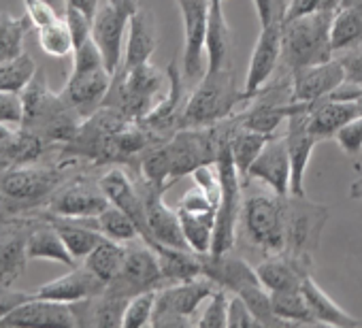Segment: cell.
<instances>
[{
  "label": "cell",
  "mask_w": 362,
  "mask_h": 328,
  "mask_svg": "<svg viewBox=\"0 0 362 328\" xmlns=\"http://www.w3.org/2000/svg\"><path fill=\"white\" fill-rule=\"evenodd\" d=\"M109 199L103 192L98 180L88 175L69 177L49 199L47 213L66 216V218H96L109 207Z\"/></svg>",
  "instance_id": "8fae6325"
},
{
  "label": "cell",
  "mask_w": 362,
  "mask_h": 328,
  "mask_svg": "<svg viewBox=\"0 0 362 328\" xmlns=\"http://www.w3.org/2000/svg\"><path fill=\"white\" fill-rule=\"evenodd\" d=\"M26 252H28V260L43 258V260L66 264V266H75L77 264V260L66 250L60 233L45 218H41V222H37L33 226V230L28 235V241H26Z\"/></svg>",
  "instance_id": "4dcf8cb0"
},
{
  "label": "cell",
  "mask_w": 362,
  "mask_h": 328,
  "mask_svg": "<svg viewBox=\"0 0 362 328\" xmlns=\"http://www.w3.org/2000/svg\"><path fill=\"white\" fill-rule=\"evenodd\" d=\"M39 45L52 58H66L75 52V41L66 26L64 16L60 20L39 28Z\"/></svg>",
  "instance_id": "ab89813d"
},
{
  "label": "cell",
  "mask_w": 362,
  "mask_h": 328,
  "mask_svg": "<svg viewBox=\"0 0 362 328\" xmlns=\"http://www.w3.org/2000/svg\"><path fill=\"white\" fill-rule=\"evenodd\" d=\"M362 43V7L341 5L330 24V45L332 52H347Z\"/></svg>",
  "instance_id": "d6a6232c"
},
{
  "label": "cell",
  "mask_w": 362,
  "mask_h": 328,
  "mask_svg": "<svg viewBox=\"0 0 362 328\" xmlns=\"http://www.w3.org/2000/svg\"><path fill=\"white\" fill-rule=\"evenodd\" d=\"M228 300L230 292L226 288H218L203 305L199 320H194L201 328H226L228 322Z\"/></svg>",
  "instance_id": "b9f144b4"
},
{
  "label": "cell",
  "mask_w": 362,
  "mask_h": 328,
  "mask_svg": "<svg viewBox=\"0 0 362 328\" xmlns=\"http://www.w3.org/2000/svg\"><path fill=\"white\" fill-rule=\"evenodd\" d=\"M356 105H358V111H360V115H362V96H360V98L356 100Z\"/></svg>",
  "instance_id": "680465c9"
},
{
  "label": "cell",
  "mask_w": 362,
  "mask_h": 328,
  "mask_svg": "<svg viewBox=\"0 0 362 328\" xmlns=\"http://www.w3.org/2000/svg\"><path fill=\"white\" fill-rule=\"evenodd\" d=\"M126 250H128V243H119V241H113V239H107L100 241L86 258H83V264L100 279L105 281L107 286L117 277V273L122 271L124 266V260H126Z\"/></svg>",
  "instance_id": "836d02e7"
},
{
  "label": "cell",
  "mask_w": 362,
  "mask_h": 328,
  "mask_svg": "<svg viewBox=\"0 0 362 328\" xmlns=\"http://www.w3.org/2000/svg\"><path fill=\"white\" fill-rule=\"evenodd\" d=\"M45 3H49L60 16H64V9H66V0H45Z\"/></svg>",
  "instance_id": "9f6ffc18"
},
{
  "label": "cell",
  "mask_w": 362,
  "mask_h": 328,
  "mask_svg": "<svg viewBox=\"0 0 362 328\" xmlns=\"http://www.w3.org/2000/svg\"><path fill=\"white\" fill-rule=\"evenodd\" d=\"M143 201H145V211H147V226L151 235V247L156 243L160 245H170V247H184L190 250L184 228H181L179 211L170 209L164 203V188H158L149 182L143 180L139 186Z\"/></svg>",
  "instance_id": "e0dca14e"
},
{
  "label": "cell",
  "mask_w": 362,
  "mask_h": 328,
  "mask_svg": "<svg viewBox=\"0 0 362 328\" xmlns=\"http://www.w3.org/2000/svg\"><path fill=\"white\" fill-rule=\"evenodd\" d=\"M230 28L222 9V0H211L207 24V71H220L230 66Z\"/></svg>",
  "instance_id": "f546056e"
},
{
  "label": "cell",
  "mask_w": 362,
  "mask_h": 328,
  "mask_svg": "<svg viewBox=\"0 0 362 328\" xmlns=\"http://www.w3.org/2000/svg\"><path fill=\"white\" fill-rule=\"evenodd\" d=\"M96 220H98V230L107 239H113L119 243H130V241L141 239V233L136 224L132 222V218L115 205H109L105 211H100Z\"/></svg>",
  "instance_id": "f35d334b"
},
{
  "label": "cell",
  "mask_w": 362,
  "mask_h": 328,
  "mask_svg": "<svg viewBox=\"0 0 362 328\" xmlns=\"http://www.w3.org/2000/svg\"><path fill=\"white\" fill-rule=\"evenodd\" d=\"M162 277L168 283H181V281H192L197 277L205 275V254H197L194 250L184 247H170V245H153Z\"/></svg>",
  "instance_id": "83f0119b"
},
{
  "label": "cell",
  "mask_w": 362,
  "mask_h": 328,
  "mask_svg": "<svg viewBox=\"0 0 362 328\" xmlns=\"http://www.w3.org/2000/svg\"><path fill=\"white\" fill-rule=\"evenodd\" d=\"M181 90H184V81H181L177 64H170L168 66V88H166V92L149 109V113L139 122L158 136L164 130H168L173 124H177V122L181 124V113H184V107H181Z\"/></svg>",
  "instance_id": "4316f807"
},
{
  "label": "cell",
  "mask_w": 362,
  "mask_h": 328,
  "mask_svg": "<svg viewBox=\"0 0 362 328\" xmlns=\"http://www.w3.org/2000/svg\"><path fill=\"white\" fill-rule=\"evenodd\" d=\"M111 83H113V75L105 66L88 69V71L73 69L60 94L86 119L103 107L111 90Z\"/></svg>",
  "instance_id": "ac0fdd59"
},
{
  "label": "cell",
  "mask_w": 362,
  "mask_h": 328,
  "mask_svg": "<svg viewBox=\"0 0 362 328\" xmlns=\"http://www.w3.org/2000/svg\"><path fill=\"white\" fill-rule=\"evenodd\" d=\"M339 62H341V66L345 71L347 81L362 83V49H347L339 58Z\"/></svg>",
  "instance_id": "f907efd6"
},
{
  "label": "cell",
  "mask_w": 362,
  "mask_h": 328,
  "mask_svg": "<svg viewBox=\"0 0 362 328\" xmlns=\"http://www.w3.org/2000/svg\"><path fill=\"white\" fill-rule=\"evenodd\" d=\"M334 141L349 158L360 156L362 153V115L349 119L343 128H339V132L334 134Z\"/></svg>",
  "instance_id": "7bdbcfd3"
},
{
  "label": "cell",
  "mask_w": 362,
  "mask_h": 328,
  "mask_svg": "<svg viewBox=\"0 0 362 328\" xmlns=\"http://www.w3.org/2000/svg\"><path fill=\"white\" fill-rule=\"evenodd\" d=\"M245 182H260L279 197H290L292 164L284 136H269L262 151L247 169Z\"/></svg>",
  "instance_id": "9a60e30c"
},
{
  "label": "cell",
  "mask_w": 362,
  "mask_h": 328,
  "mask_svg": "<svg viewBox=\"0 0 362 328\" xmlns=\"http://www.w3.org/2000/svg\"><path fill=\"white\" fill-rule=\"evenodd\" d=\"M22 117H24L22 94L0 92V122H3V124H18V126H22Z\"/></svg>",
  "instance_id": "7dc6e473"
},
{
  "label": "cell",
  "mask_w": 362,
  "mask_h": 328,
  "mask_svg": "<svg viewBox=\"0 0 362 328\" xmlns=\"http://www.w3.org/2000/svg\"><path fill=\"white\" fill-rule=\"evenodd\" d=\"M218 288L220 286L214 279L203 275L192 281L170 283L168 288L158 290L151 326L168 328V326L194 324L192 315L201 313V307Z\"/></svg>",
  "instance_id": "52a82bcc"
},
{
  "label": "cell",
  "mask_w": 362,
  "mask_h": 328,
  "mask_svg": "<svg viewBox=\"0 0 362 328\" xmlns=\"http://www.w3.org/2000/svg\"><path fill=\"white\" fill-rule=\"evenodd\" d=\"M64 20H66V26H69V30L73 35L75 49L92 37V18L88 13H83L81 9L66 7L64 9Z\"/></svg>",
  "instance_id": "bcb514c9"
},
{
  "label": "cell",
  "mask_w": 362,
  "mask_h": 328,
  "mask_svg": "<svg viewBox=\"0 0 362 328\" xmlns=\"http://www.w3.org/2000/svg\"><path fill=\"white\" fill-rule=\"evenodd\" d=\"M311 311H313V317L317 320V324H328V326H339V328H354V326H360L362 322L354 315H349L347 311H343L313 279L311 275L305 277L303 286H300Z\"/></svg>",
  "instance_id": "1f68e13d"
},
{
  "label": "cell",
  "mask_w": 362,
  "mask_h": 328,
  "mask_svg": "<svg viewBox=\"0 0 362 328\" xmlns=\"http://www.w3.org/2000/svg\"><path fill=\"white\" fill-rule=\"evenodd\" d=\"M269 136L271 134L245 128L241 124H239L237 130L230 128V151H233L235 164H237V169H239L243 182H245V175H247V169L252 167V162L256 160V156L262 151V147L269 141Z\"/></svg>",
  "instance_id": "d590c367"
},
{
  "label": "cell",
  "mask_w": 362,
  "mask_h": 328,
  "mask_svg": "<svg viewBox=\"0 0 362 328\" xmlns=\"http://www.w3.org/2000/svg\"><path fill=\"white\" fill-rule=\"evenodd\" d=\"M241 226L247 239L267 256L281 254L286 250V226H288V207L286 197L275 192L250 190L243 197L241 207Z\"/></svg>",
  "instance_id": "5b68a950"
},
{
  "label": "cell",
  "mask_w": 362,
  "mask_h": 328,
  "mask_svg": "<svg viewBox=\"0 0 362 328\" xmlns=\"http://www.w3.org/2000/svg\"><path fill=\"white\" fill-rule=\"evenodd\" d=\"M349 197H351L354 201H362V173H360V177L351 184V188H349Z\"/></svg>",
  "instance_id": "db71d44e"
},
{
  "label": "cell",
  "mask_w": 362,
  "mask_h": 328,
  "mask_svg": "<svg viewBox=\"0 0 362 328\" xmlns=\"http://www.w3.org/2000/svg\"><path fill=\"white\" fill-rule=\"evenodd\" d=\"M358 105L356 102H341L322 98L309 107V128L317 136V141L334 139L339 128H343L349 119L358 117Z\"/></svg>",
  "instance_id": "f1b7e54d"
},
{
  "label": "cell",
  "mask_w": 362,
  "mask_h": 328,
  "mask_svg": "<svg viewBox=\"0 0 362 328\" xmlns=\"http://www.w3.org/2000/svg\"><path fill=\"white\" fill-rule=\"evenodd\" d=\"M109 3H113L115 7H119V9L128 11V13H132V11H136L141 7V0H109Z\"/></svg>",
  "instance_id": "f5cc1de1"
},
{
  "label": "cell",
  "mask_w": 362,
  "mask_h": 328,
  "mask_svg": "<svg viewBox=\"0 0 362 328\" xmlns=\"http://www.w3.org/2000/svg\"><path fill=\"white\" fill-rule=\"evenodd\" d=\"M218 201H220V194H211V192H205L203 188L194 186L181 197V201L177 205L186 241L199 254H207L211 250L216 216H218Z\"/></svg>",
  "instance_id": "30bf717a"
},
{
  "label": "cell",
  "mask_w": 362,
  "mask_h": 328,
  "mask_svg": "<svg viewBox=\"0 0 362 328\" xmlns=\"http://www.w3.org/2000/svg\"><path fill=\"white\" fill-rule=\"evenodd\" d=\"M184 20V77L194 81L205 75V41L211 0H177Z\"/></svg>",
  "instance_id": "7c38bea8"
},
{
  "label": "cell",
  "mask_w": 362,
  "mask_h": 328,
  "mask_svg": "<svg viewBox=\"0 0 362 328\" xmlns=\"http://www.w3.org/2000/svg\"><path fill=\"white\" fill-rule=\"evenodd\" d=\"M24 5H26V13L37 30L62 18L49 3H45V0H24Z\"/></svg>",
  "instance_id": "c3c4849f"
},
{
  "label": "cell",
  "mask_w": 362,
  "mask_h": 328,
  "mask_svg": "<svg viewBox=\"0 0 362 328\" xmlns=\"http://www.w3.org/2000/svg\"><path fill=\"white\" fill-rule=\"evenodd\" d=\"M77 160L62 158L60 164H22L0 175V192L5 194L11 211L18 216L26 209L47 205L54 192L69 180V169Z\"/></svg>",
  "instance_id": "3957f363"
},
{
  "label": "cell",
  "mask_w": 362,
  "mask_h": 328,
  "mask_svg": "<svg viewBox=\"0 0 362 328\" xmlns=\"http://www.w3.org/2000/svg\"><path fill=\"white\" fill-rule=\"evenodd\" d=\"M250 326H262V324H260L258 317L252 313V309L247 307V303H245L239 294H233V292H230L226 328H250Z\"/></svg>",
  "instance_id": "f6af8a7d"
},
{
  "label": "cell",
  "mask_w": 362,
  "mask_h": 328,
  "mask_svg": "<svg viewBox=\"0 0 362 328\" xmlns=\"http://www.w3.org/2000/svg\"><path fill=\"white\" fill-rule=\"evenodd\" d=\"M341 5H360L362 7V0H343Z\"/></svg>",
  "instance_id": "6f0895ef"
},
{
  "label": "cell",
  "mask_w": 362,
  "mask_h": 328,
  "mask_svg": "<svg viewBox=\"0 0 362 328\" xmlns=\"http://www.w3.org/2000/svg\"><path fill=\"white\" fill-rule=\"evenodd\" d=\"M322 9L334 11L328 0H286L284 11H281V22L284 24L294 22V20L307 18V16H311L315 11H322Z\"/></svg>",
  "instance_id": "ee69618b"
},
{
  "label": "cell",
  "mask_w": 362,
  "mask_h": 328,
  "mask_svg": "<svg viewBox=\"0 0 362 328\" xmlns=\"http://www.w3.org/2000/svg\"><path fill=\"white\" fill-rule=\"evenodd\" d=\"M158 47V35H156V22L149 9L143 5L130 13L128 20V33H126V49L122 60V71L134 69L143 62H149L153 52Z\"/></svg>",
  "instance_id": "cb8c5ba5"
},
{
  "label": "cell",
  "mask_w": 362,
  "mask_h": 328,
  "mask_svg": "<svg viewBox=\"0 0 362 328\" xmlns=\"http://www.w3.org/2000/svg\"><path fill=\"white\" fill-rule=\"evenodd\" d=\"M271 303H273L275 315L284 324H313V326H317V320L313 317V311H311L303 290L271 292Z\"/></svg>",
  "instance_id": "8d00e7d4"
},
{
  "label": "cell",
  "mask_w": 362,
  "mask_h": 328,
  "mask_svg": "<svg viewBox=\"0 0 362 328\" xmlns=\"http://www.w3.org/2000/svg\"><path fill=\"white\" fill-rule=\"evenodd\" d=\"M35 292H24V290H13L9 283H0V320L5 315H9L13 309H18L20 305L28 303L30 298H35Z\"/></svg>",
  "instance_id": "681fc988"
},
{
  "label": "cell",
  "mask_w": 362,
  "mask_h": 328,
  "mask_svg": "<svg viewBox=\"0 0 362 328\" xmlns=\"http://www.w3.org/2000/svg\"><path fill=\"white\" fill-rule=\"evenodd\" d=\"M107 288L105 281H100L86 264L81 266H71V271L49 283H43L35 290L39 298H49V300H60V303H77L86 300L92 296L103 294Z\"/></svg>",
  "instance_id": "603a6c76"
},
{
  "label": "cell",
  "mask_w": 362,
  "mask_h": 328,
  "mask_svg": "<svg viewBox=\"0 0 362 328\" xmlns=\"http://www.w3.org/2000/svg\"><path fill=\"white\" fill-rule=\"evenodd\" d=\"M3 216H16V213L11 211V207H9V203H7L5 194L0 192V218H3Z\"/></svg>",
  "instance_id": "11a10c76"
},
{
  "label": "cell",
  "mask_w": 362,
  "mask_h": 328,
  "mask_svg": "<svg viewBox=\"0 0 362 328\" xmlns=\"http://www.w3.org/2000/svg\"><path fill=\"white\" fill-rule=\"evenodd\" d=\"M98 184L103 188V192L107 194L109 203L119 207L122 211H126L132 222L136 224L139 233H141V239L145 243L151 245V235H149V226H147V211H145V201H143V194L141 190L134 186V182L130 180V175L119 169V167H113L109 169L105 175L98 177Z\"/></svg>",
  "instance_id": "44dd1931"
},
{
  "label": "cell",
  "mask_w": 362,
  "mask_h": 328,
  "mask_svg": "<svg viewBox=\"0 0 362 328\" xmlns=\"http://www.w3.org/2000/svg\"><path fill=\"white\" fill-rule=\"evenodd\" d=\"M220 151V124L205 128H181L173 139L151 143L139 160L145 182L170 188L184 175H192L203 164L216 162Z\"/></svg>",
  "instance_id": "6da1fadb"
},
{
  "label": "cell",
  "mask_w": 362,
  "mask_h": 328,
  "mask_svg": "<svg viewBox=\"0 0 362 328\" xmlns=\"http://www.w3.org/2000/svg\"><path fill=\"white\" fill-rule=\"evenodd\" d=\"M222 3H224V0H222Z\"/></svg>",
  "instance_id": "91938a15"
},
{
  "label": "cell",
  "mask_w": 362,
  "mask_h": 328,
  "mask_svg": "<svg viewBox=\"0 0 362 328\" xmlns=\"http://www.w3.org/2000/svg\"><path fill=\"white\" fill-rule=\"evenodd\" d=\"M37 222L18 220L16 216L0 218V283H13L26 269V241Z\"/></svg>",
  "instance_id": "d6986e66"
},
{
  "label": "cell",
  "mask_w": 362,
  "mask_h": 328,
  "mask_svg": "<svg viewBox=\"0 0 362 328\" xmlns=\"http://www.w3.org/2000/svg\"><path fill=\"white\" fill-rule=\"evenodd\" d=\"M309 107L311 105L294 102V109H292L290 117L286 119L288 132L284 134V139H286L290 164H292L290 194H294V197H305V171H307L309 158L313 153V147L320 143L317 136L309 128Z\"/></svg>",
  "instance_id": "5bb4252c"
},
{
  "label": "cell",
  "mask_w": 362,
  "mask_h": 328,
  "mask_svg": "<svg viewBox=\"0 0 362 328\" xmlns=\"http://www.w3.org/2000/svg\"><path fill=\"white\" fill-rule=\"evenodd\" d=\"M103 3L100 0H66V7H75V9H81L83 13H88L92 20H94V16H96V11H98V7H100Z\"/></svg>",
  "instance_id": "816d5d0a"
},
{
  "label": "cell",
  "mask_w": 362,
  "mask_h": 328,
  "mask_svg": "<svg viewBox=\"0 0 362 328\" xmlns=\"http://www.w3.org/2000/svg\"><path fill=\"white\" fill-rule=\"evenodd\" d=\"M334 11L322 9L294 22H281V58L294 69L320 64L332 58L330 24Z\"/></svg>",
  "instance_id": "8992f818"
},
{
  "label": "cell",
  "mask_w": 362,
  "mask_h": 328,
  "mask_svg": "<svg viewBox=\"0 0 362 328\" xmlns=\"http://www.w3.org/2000/svg\"><path fill=\"white\" fill-rule=\"evenodd\" d=\"M130 13L115 7L113 3H103L92 20V39L98 45L105 66L111 75H115L124 60V39L128 33Z\"/></svg>",
  "instance_id": "2e32d148"
},
{
  "label": "cell",
  "mask_w": 362,
  "mask_h": 328,
  "mask_svg": "<svg viewBox=\"0 0 362 328\" xmlns=\"http://www.w3.org/2000/svg\"><path fill=\"white\" fill-rule=\"evenodd\" d=\"M162 281L164 277L156 250L143 239H136L128 243L124 266L117 277L107 286V290L122 298H130L147 290H158Z\"/></svg>",
  "instance_id": "9c48e42d"
},
{
  "label": "cell",
  "mask_w": 362,
  "mask_h": 328,
  "mask_svg": "<svg viewBox=\"0 0 362 328\" xmlns=\"http://www.w3.org/2000/svg\"><path fill=\"white\" fill-rule=\"evenodd\" d=\"M243 102V92L235 86V73L230 66L220 71H207L201 83L194 88L192 96L184 105L181 126L184 128H205L224 122L230 111Z\"/></svg>",
  "instance_id": "277c9868"
},
{
  "label": "cell",
  "mask_w": 362,
  "mask_h": 328,
  "mask_svg": "<svg viewBox=\"0 0 362 328\" xmlns=\"http://www.w3.org/2000/svg\"><path fill=\"white\" fill-rule=\"evenodd\" d=\"M22 102H24L22 128L39 134L52 147L69 143L77 134L83 122V117L64 100L62 94H54L49 90L45 71L41 69L22 92Z\"/></svg>",
  "instance_id": "7a4b0ae2"
},
{
  "label": "cell",
  "mask_w": 362,
  "mask_h": 328,
  "mask_svg": "<svg viewBox=\"0 0 362 328\" xmlns=\"http://www.w3.org/2000/svg\"><path fill=\"white\" fill-rule=\"evenodd\" d=\"M0 326H77L75 311L71 303L49 300V298H30L28 303L13 309L9 315L0 320Z\"/></svg>",
  "instance_id": "7402d4cb"
},
{
  "label": "cell",
  "mask_w": 362,
  "mask_h": 328,
  "mask_svg": "<svg viewBox=\"0 0 362 328\" xmlns=\"http://www.w3.org/2000/svg\"><path fill=\"white\" fill-rule=\"evenodd\" d=\"M281 16L273 18L269 24L260 28L258 41L254 45L247 75H245V86H243V102L258 96V92L269 83L273 77L279 58H281Z\"/></svg>",
  "instance_id": "4fadbf2b"
},
{
  "label": "cell",
  "mask_w": 362,
  "mask_h": 328,
  "mask_svg": "<svg viewBox=\"0 0 362 328\" xmlns=\"http://www.w3.org/2000/svg\"><path fill=\"white\" fill-rule=\"evenodd\" d=\"M54 228L60 233L66 250L71 256L79 262L83 260L100 241H105V235L98 230V220L96 218H66V216H56L47 213L43 216Z\"/></svg>",
  "instance_id": "d4e9b609"
},
{
  "label": "cell",
  "mask_w": 362,
  "mask_h": 328,
  "mask_svg": "<svg viewBox=\"0 0 362 328\" xmlns=\"http://www.w3.org/2000/svg\"><path fill=\"white\" fill-rule=\"evenodd\" d=\"M156 296H158V290H147V292H141V294L130 296L128 303H126V309H124L122 326L124 328L149 326L151 320H153Z\"/></svg>",
  "instance_id": "60d3db41"
},
{
  "label": "cell",
  "mask_w": 362,
  "mask_h": 328,
  "mask_svg": "<svg viewBox=\"0 0 362 328\" xmlns=\"http://www.w3.org/2000/svg\"><path fill=\"white\" fill-rule=\"evenodd\" d=\"M37 71L39 66L28 54H22L5 64H0V92L22 94L26 86L35 79Z\"/></svg>",
  "instance_id": "74e56055"
},
{
  "label": "cell",
  "mask_w": 362,
  "mask_h": 328,
  "mask_svg": "<svg viewBox=\"0 0 362 328\" xmlns=\"http://www.w3.org/2000/svg\"><path fill=\"white\" fill-rule=\"evenodd\" d=\"M345 81V71L339 58H330L320 64H309L292 71V102L313 105L326 98L337 86Z\"/></svg>",
  "instance_id": "ffe728a7"
},
{
  "label": "cell",
  "mask_w": 362,
  "mask_h": 328,
  "mask_svg": "<svg viewBox=\"0 0 362 328\" xmlns=\"http://www.w3.org/2000/svg\"><path fill=\"white\" fill-rule=\"evenodd\" d=\"M33 22L26 16L16 18L9 11H0V64L24 54V39L30 33Z\"/></svg>",
  "instance_id": "e575fe53"
},
{
  "label": "cell",
  "mask_w": 362,
  "mask_h": 328,
  "mask_svg": "<svg viewBox=\"0 0 362 328\" xmlns=\"http://www.w3.org/2000/svg\"><path fill=\"white\" fill-rule=\"evenodd\" d=\"M309 269H311L309 264L281 252V254L267 256L256 266V273L269 292H288V290H300L305 277L309 275Z\"/></svg>",
  "instance_id": "484cf974"
},
{
  "label": "cell",
  "mask_w": 362,
  "mask_h": 328,
  "mask_svg": "<svg viewBox=\"0 0 362 328\" xmlns=\"http://www.w3.org/2000/svg\"><path fill=\"white\" fill-rule=\"evenodd\" d=\"M288 226H286V254L311 266L313 252L317 250L322 228L328 220V207L309 201L307 197H286Z\"/></svg>",
  "instance_id": "ba28073f"
}]
</instances>
